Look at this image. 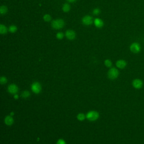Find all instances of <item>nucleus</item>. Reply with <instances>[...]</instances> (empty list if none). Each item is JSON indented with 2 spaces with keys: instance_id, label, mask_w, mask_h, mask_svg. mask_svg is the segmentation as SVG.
<instances>
[{
  "instance_id": "obj_7",
  "label": "nucleus",
  "mask_w": 144,
  "mask_h": 144,
  "mask_svg": "<svg viewBox=\"0 0 144 144\" xmlns=\"http://www.w3.org/2000/svg\"><path fill=\"white\" fill-rule=\"evenodd\" d=\"M82 22L85 25H90L93 23V18L90 16H86L82 19Z\"/></svg>"
},
{
  "instance_id": "obj_8",
  "label": "nucleus",
  "mask_w": 144,
  "mask_h": 144,
  "mask_svg": "<svg viewBox=\"0 0 144 144\" xmlns=\"http://www.w3.org/2000/svg\"><path fill=\"white\" fill-rule=\"evenodd\" d=\"M8 90L9 92L11 94H15L18 91V87L15 84H12L10 85L8 87Z\"/></svg>"
},
{
  "instance_id": "obj_22",
  "label": "nucleus",
  "mask_w": 144,
  "mask_h": 144,
  "mask_svg": "<svg viewBox=\"0 0 144 144\" xmlns=\"http://www.w3.org/2000/svg\"><path fill=\"white\" fill-rule=\"evenodd\" d=\"M64 35L62 32H59L57 34L56 37L58 39H62L64 38Z\"/></svg>"
},
{
  "instance_id": "obj_5",
  "label": "nucleus",
  "mask_w": 144,
  "mask_h": 144,
  "mask_svg": "<svg viewBox=\"0 0 144 144\" xmlns=\"http://www.w3.org/2000/svg\"><path fill=\"white\" fill-rule=\"evenodd\" d=\"M31 89L35 94H39L41 90V86L38 82H34L31 86Z\"/></svg>"
},
{
  "instance_id": "obj_11",
  "label": "nucleus",
  "mask_w": 144,
  "mask_h": 144,
  "mask_svg": "<svg viewBox=\"0 0 144 144\" xmlns=\"http://www.w3.org/2000/svg\"><path fill=\"white\" fill-rule=\"evenodd\" d=\"M5 123L8 126H11L14 123V119L11 116L8 115L5 118Z\"/></svg>"
},
{
  "instance_id": "obj_9",
  "label": "nucleus",
  "mask_w": 144,
  "mask_h": 144,
  "mask_svg": "<svg viewBox=\"0 0 144 144\" xmlns=\"http://www.w3.org/2000/svg\"><path fill=\"white\" fill-rule=\"evenodd\" d=\"M116 65L117 67L118 68L123 69L126 67L127 65V63L126 61L123 59H120L117 61L116 63Z\"/></svg>"
},
{
  "instance_id": "obj_10",
  "label": "nucleus",
  "mask_w": 144,
  "mask_h": 144,
  "mask_svg": "<svg viewBox=\"0 0 144 144\" xmlns=\"http://www.w3.org/2000/svg\"><path fill=\"white\" fill-rule=\"evenodd\" d=\"M66 35L69 40H73L75 38L76 34L75 32L72 30H68L66 32Z\"/></svg>"
},
{
  "instance_id": "obj_12",
  "label": "nucleus",
  "mask_w": 144,
  "mask_h": 144,
  "mask_svg": "<svg viewBox=\"0 0 144 144\" xmlns=\"http://www.w3.org/2000/svg\"><path fill=\"white\" fill-rule=\"evenodd\" d=\"M94 24L95 26L98 28H101L103 26L104 23L103 21L100 19L96 18L95 20Z\"/></svg>"
},
{
  "instance_id": "obj_18",
  "label": "nucleus",
  "mask_w": 144,
  "mask_h": 144,
  "mask_svg": "<svg viewBox=\"0 0 144 144\" xmlns=\"http://www.w3.org/2000/svg\"><path fill=\"white\" fill-rule=\"evenodd\" d=\"M30 93L27 91H24L22 94V97L23 98H28L30 96Z\"/></svg>"
},
{
  "instance_id": "obj_14",
  "label": "nucleus",
  "mask_w": 144,
  "mask_h": 144,
  "mask_svg": "<svg viewBox=\"0 0 144 144\" xmlns=\"http://www.w3.org/2000/svg\"><path fill=\"white\" fill-rule=\"evenodd\" d=\"M8 11V8L5 6H2L0 8V13L1 14H4Z\"/></svg>"
},
{
  "instance_id": "obj_17",
  "label": "nucleus",
  "mask_w": 144,
  "mask_h": 144,
  "mask_svg": "<svg viewBox=\"0 0 144 144\" xmlns=\"http://www.w3.org/2000/svg\"><path fill=\"white\" fill-rule=\"evenodd\" d=\"M17 28L15 25H11L9 28V31L11 33L15 32L17 30Z\"/></svg>"
},
{
  "instance_id": "obj_16",
  "label": "nucleus",
  "mask_w": 144,
  "mask_h": 144,
  "mask_svg": "<svg viewBox=\"0 0 144 144\" xmlns=\"http://www.w3.org/2000/svg\"><path fill=\"white\" fill-rule=\"evenodd\" d=\"M105 65L108 67H110L112 66V62L109 59H107L105 61Z\"/></svg>"
},
{
  "instance_id": "obj_27",
  "label": "nucleus",
  "mask_w": 144,
  "mask_h": 144,
  "mask_svg": "<svg viewBox=\"0 0 144 144\" xmlns=\"http://www.w3.org/2000/svg\"><path fill=\"white\" fill-rule=\"evenodd\" d=\"M14 115V113H13V112H11L10 113V115H11V116H12L13 115Z\"/></svg>"
},
{
  "instance_id": "obj_19",
  "label": "nucleus",
  "mask_w": 144,
  "mask_h": 144,
  "mask_svg": "<svg viewBox=\"0 0 144 144\" xmlns=\"http://www.w3.org/2000/svg\"><path fill=\"white\" fill-rule=\"evenodd\" d=\"M77 118L80 121H82L85 119V115L83 113H79L77 116Z\"/></svg>"
},
{
  "instance_id": "obj_4",
  "label": "nucleus",
  "mask_w": 144,
  "mask_h": 144,
  "mask_svg": "<svg viewBox=\"0 0 144 144\" xmlns=\"http://www.w3.org/2000/svg\"><path fill=\"white\" fill-rule=\"evenodd\" d=\"M130 49L131 51L134 53H138L140 51L141 47L138 43L135 42L131 45Z\"/></svg>"
},
{
  "instance_id": "obj_24",
  "label": "nucleus",
  "mask_w": 144,
  "mask_h": 144,
  "mask_svg": "<svg viewBox=\"0 0 144 144\" xmlns=\"http://www.w3.org/2000/svg\"><path fill=\"white\" fill-rule=\"evenodd\" d=\"M57 144H66V143L64 140L60 139L57 142Z\"/></svg>"
},
{
  "instance_id": "obj_23",
  "label": "nucleus",
  "mask_w": 144,
  "mask_h": 144,
  "mask_svg": "<svg viewBox=\"0 0 144 144\" xmlns=\"http://www.w3.org/2000/svg\"><path fill=\"white\" fill-rule=\"evenodd\" d=\"M93 14L94 15H98L100 12V10L99 8H95L93 11Z\"/></svg>"
},
{
  "instance_id": "obj_15",
  "label": "nucleus",
  "mask_w": 144,
  "mask_h": 144,
  "mask_svg": "<svg viewBox=\"0 0 144 144\" xmlns=\"http://www.w3.org/2000/svg\"><path fill=\"white\" fill-rule=\"evenodd\" d=\"M70 9V6L69 4L68 3H65L64 4L63 7V10L65 12H67L69 11Z\"/></svg>"
},
{
  "instance_id": "obj_13",
  "label": "nucleus",
  "mask_w": 144,
  "mask_h": 144,
  "mask_svg": "<svg viewBox=\"0 0 144 144\" xmlns=\"http://www.w3.org/2000/svg\"><path fill=\"white\" fill-rule=\"evenodd\" d=\"M7 32V29L5 25L1 24L0 25V33L1 34H5Z\"/></svg>"
},
{
  "instance_id": "obj_6",
  "label": "nucleus",
  "mask_w": 144,
  "mask_h": 144,
  "mask_svg": "<svg viewBox=\"0 0 144 144\" xmlns=\"http://www.w3.org/2000/svg\"><path fill=\"white\" fill-rule=\"evenodd\" d=\"M143 83L141 80L140 79H135L132 82V85L134 88L140 89L143 86Z\"/></svg>"
},
{
  "instance_id": "obj_1",
  "label": "nucleus",
  "mask_w": 144,
  "mask_h": 144,
  "mask_svg": "<svg viewBox=\"0 0 144 144\" xmlns=\"http://www.w3.org/2000/svg\"><path fill=\"white\" fill-rule=\"evenodd\" d=\"M119 74L118 70L114 67H112L110 68L108 72V77L110 79L114 80L118 77Z\"/></svg>"
},
{
  "instance_id": "obj_3",
  "label": "nucleus",
  "mask_w": 144,
  "mask_h": 144,
  "mask_svg": "<svg viewBox=\"0 0 144 144\" xmlns=\"http://www.w3.org/2000/svg\"><path fill=\"white\" fill-rule=\"evenodd\" d=\"M99 113L95 111H91L88 112L86 115L87 118L90 121H95L99 117Z\"/></svg>"
},
{
  "instance_id": "obj_26",
  "label": "nucleus",
  "mask_w": 144,
  "mask_h": 144,
  "mask_svg": "<svg viewBox=\"0 0 144 144\" xmlns=\"http://www.w3.org/2000/svg\"><path fill=\"white\" fill-rule=\"evenodd\" d=\"M67 0L69 2H73L76 1V0Z\"/></svg>"
},
{
  "instance_id": "obj_20",
  "label": "nucleus",
  "mask_w": 144,
  "mask_h": 144,
  "mask_svg": "<svg viewBox=\"0 0 144 144\" xmlns=\"http://www.w3.org/2000/svg\"><path fill=\"white\" fill-rule=\"evenodd\" d=\"M7 82V80L6 78L3 77V76L0 77V84H6Z\"/></svg>"
},
{
  "instance_id": "obj_21",
  "label": "nucleus",
  "mask_w": 144,
  "mask_h": 144,
  "mask_svg": "<svg viewBox=\"0 0 144 144\" xmlns=\"http://www.w3.org/2000/svg\"><path fill=\"white\" fill-rule=\"evenodd\" d=\"M43 19H44V20L45 21L49 22L51 20V16L50 15H49V14H46V15L44 16Z\"/></svg>"
},
{
  "instance_id": "obj_2",
  "label": "nucleus",
  "mask_w": 144,
  "mask_h": 144,
  "mask_svg": "<svg viewBox=\"0 0 144 144\" xmlns=\"http://www.w3.org/2000/svg\"><path fill=\"white\" fill-rule=\"evenodd\" d=\"M65 25V23L62 19H58L52 22V26L55 29H60L63 28Z\"/></svg>"
},
{
  "instance_id": "obj_25",
  "label": "nucleus",
  "mask_w": 144,
  "mask_h": 144,
  "mask_svg": "<svg viewBox=\"0 0 144 144\" xmlns=\"http://www.w3.org/2000/svg\"><path fill=\"white\" fill-rule=\"evenodd\" d=\"M14 98L15 99H18V96L17 95H15L14 96Z\"/></svg>"
}]
</instances>
